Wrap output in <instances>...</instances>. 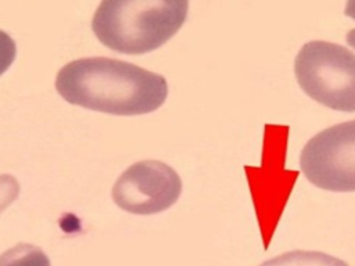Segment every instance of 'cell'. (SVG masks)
<instances>
[{
    "instance_id": "obj_1",
    "label": "cell",
    "mask_w": 355,
    "mask_h": 266,
    "mask_svg": "<svg viewBox=\"0 0 355 266\" xmlns=\"http://www.w3.org/2000/svg\"><path fill=\"white\" fill-rule=\"evenodd\" d=\"M55 89L69 104L122 116L153 112L168 96L162 75L107 57L65 64L57 73Z\"/></svg>"
},
{
    "instance_id": "obj_2",
    "label": "cell",
    "mask_w": 355,
    "mask_h": 266,
    "mask_svg": "<svg viewBox=\"0 0 355 266\" xmlns=\"http://www.w3.org/2000/svg\"><path fill=\"white\" fill-rule=\"evenodd\" d=\"M187 11L189 0H101L92 30L114 51L146 54L178 33Z\"/></svg>"
},
{
    "instance_id": "obj_3",
    "label": "cell",
    "mask_w": 355,
    "mask_h": 266,
    "mask_svg": "<svg viewBox=\"0 0 355 266\" xmlns=\"http://www.w3.org/2000/svg\"><path fill=\"white\" fill-rule=\"evenodd\" d=\"M294 75L316 103L334 111H355V54L347 47L326 40L306 42L295 55Z\"/></svg>"
},
{
    "instance_id": "obj_4",
    "label": "cell",
    "mask_w": 355,
    "mask_h": 266,
    "mask_svg": "<svg viewBox=\"0 0 355 266\" xmlns=\"http://www.w3.org/2000/svg\"><path fill=\"white\" fill-rule=\"evenodd\" d=\"M300 169L318 188L355 191V119L311 137L300 154Z\"/></svg>"
},
{
    "instance_id": "obj_5",
    "label": "cell",
    "mask_w": 355,
    "mask_h": 266,
    "mask_svg": "<svg viewBox=\"0 0 355 266\" xmlns=\"http://www.w3.org/2000/svg\"><path fill=\"white\" fill-rule=\"evenodd\" d=\"M182 180L175 169L157 159L130 165L115 181L112 200L123 211L154 215L166 211L180 197Z\"/></svg>"
},
{
    "instance_id": "obj_6",
    "label": "cell",
    "mask_w": 355,
    "mask_h": 266,
    "mask_svg": "<svg viewBox=\"0 0 355 266\" xmlns=\"http://www.w3.org/2000/svg\"><path fill=\"white\" fill-rule=\"evenodd\" d=\"M261 266H348V263L320 251L297 249L275 256Z\"/></svg>"
},
{
    "instance_id": "obj_7",
    "label": "cell",
    "mask_w": 355,
    "mask_h": 266,
    "mask_svg": "<svg viewBox=\"0 0 355 266\" xmlns=\"http://www.w3.org/2000/svg\"><path fill=\"white\" fill-rule=\"evenodd\" d=\"M0 266H50L42 248L19 242L0 255Z\"/></svg>"
},
{
    "instance_id": "obj_8",
    "label": "cell",
    "mask_w": 355,
    "mask_h": 266,
    "mask_svg": "<svg viewBox=\"0 0 355 266\" xmlns=\"http://www.w3.org/2000/svg\"><path fill=\"white\" fill-rule=\"evenodd\" d=\"M17 55V44L14 39L0 29V76L11 66Z\"/></svg>"
},
{
    "instance_id": "obj_9",
    "label": "cell",
    "mask_w": 355,
    "mask_h": 266,
    "mask_svg": "<svg viewBox=\"0 0 355 266\" xmlns=\"http://www.w3.org/2000/svg\"><path fill=\"white\" fill-rule=\"evenodd\" d=\"M19 194V184L11 175H0V212Z\"/></svg>"
},
{
    "instance_id": "obj_10",
    "label": "cell",
    "mask_w": 355,
    "mask_h": 266,
    "mask_svg": "<svg viewBox=\"0 0 355 266\" xmlns=\"http://www.w3.org/2000/svg\"><path fill=\"white\" fill-rule=\"evenodd\" d=\"M344 14L352 19H355V0H347L344 7Z\"/></svg>"
},
{
    "instance_id": "obj_11",
    "label": "cell",
    "mask_w": 355,
    "mask_h": 266,
    "mask_svg": "<svg viewBox=\"0 0 355 266\" xmlns=\"http://www.w3.org/2000/svg\"><path fill=\"white\" fill-rule=\"evenodd\" d=\"M345 40H347V43H348L351 47L355 48V28H352V29L348 30V33H347V36H345Z\"/></svg>"
}]
</instances>
